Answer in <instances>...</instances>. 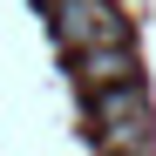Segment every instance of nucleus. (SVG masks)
<instances>
[{
    "mask_svg": "<svg viewBox=\"0 0 156 156\" xmlns=\"http://www.w3.org/2000/svg\"><path fill=\"white\" fill-rule=\"evenodd\" d=\"M95 136L109 156H149V88L143 82H115V88H95Z\"/></svg>",
    "mask_w": 156,
    "mask_h": 156,
    "instance_id": "obj_1",
    "label": "nucleus"
},
{
    "mask_svg": "<svg viewBox=\"0 0 156 156\" xmlns=\"http://www.w3.org/2000/svg\"><path fill=\"white\" fill-rule=\"evenodd\" d=\"M55 34L68 55H88L102 41H122V20L109 0H55Z\"/></svg>",
    "mask_w": 156,
    "mask_h": 156,
    "instance_id": "obj_2",
    "label": "nucleus"
},
{
    "mask_svg": "<svg viewBox=\"0 0 156 156\" xmlns=\"http://www.w3.org/2000/svg\"><path fill=\"white\" fill-rule=\"evenodd\" d=\"M75 75H82V88L136 82V55H129V41H102V48H88V55H75Z\"/></svg>",
    "mask_w": 156,
    "mask_h": 156,
    "instance_id": "obj_3",
    "label": "nucleus"
}]
</instances>
